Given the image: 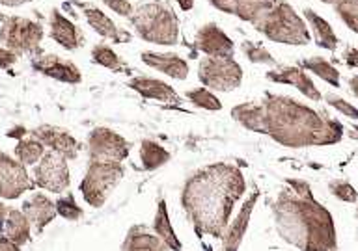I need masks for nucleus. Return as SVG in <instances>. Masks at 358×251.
I'll use <instances>...</instances> for the list:
<instances>
[{"label": "nucleus", "instance_id": "nucleus-1", "mask_svg": "<svg viewBox=\"0 0 358 251\" xmlns=\"http://www.w3.org/2000/svg\"><path fill=\"white\" fill-rule=\"evenodd\" d=\"M231 116L243 127L267 134L285 147L338 144L343 136L340 123L284 95H265L262 102H243Z\"/></svg>", "mask_w": 358, "mask_h": 251}, {"label": "nucleus", "instance_id": "nucleus-2", "mask_svg": "<svg viewBox=\"0 0 358 251\" xmlns=\"http://www.w3.org/2000/svg\"><path fill=\"white\" fill-rule=\"evenodd\" d=\"M245 188L239 167L218 162L200 169L185 183L181 205L198 234L220 236Z\"/></svg>", "mask_w": 358, "mask_h": 251}, {"label": "nucleus", "instance_id": "nucleus-3", "mask_svg": "<svg viewBox=\"0 0 358 251\" xmlns=\"http://www.w3.org/2000/svg\"><path fill=\"white\" fill-rule=\"evenodd\" d=\"M276 229L282 238L301 251H334L336 229L332 214L313 194L284 190L273 205Z\"/></svg>", "mask_w": 358, "mask_h": 251}, {"label": "nucleus", "instance_id": "nucleus-4", "mask_svg": "<svg viewBox=\"0 0 358 251\" xmlns=\"http://www.w3.org/2000/svg\"><path fill=\"white\" fill-rule=\"evenodd\" d=\"M144 41L155 45H176L179 41V21L168 2L151 0L138 6L129 17Z\"/></svg>", "mask_w": 358, "mask_h": 251}, {"label": "nucleus", "instance_id": "nucleus-5", "mask_svg": "<svg viewBox=\"0 0 358 251\" xmlns=\"http://www.w3.org/2000/svg\"><path fill=\"white\" fill-rule=\"evenodd\" d=\"M254 28L274 43L308 45L312 41L306 22L285 0H276L271 11Z\"/></svg>", "mask_w": 358, "mask_h": 251}, {"label": "nucleus", "instance_id": "nucleus-6", "mask_svg": "<svg viewBox=\"0 0 358 251\" xmlns=\"http://www.w3.org/2000/svg\"><path fill=\"white\" fill-rule=\"evenodd\" d=\"M123 167L122 162H101L90 160L88 172L80 183V192L84 201L90 206H103L108 195L114 192L116 184L122 181Z\"/></svg>", "mask_w": 358, "mask_h": 251}, {"label": "nucleus", "instance_id": "nucleus-7", "mask_svg": "<svg viewBox=\"0 0 358 251\" xmlns=\"http://www.w3.org/2000/svg\"><path fill=\"white\" fill-rule=\"evenodd\" d=\"M198 78L211 91H234L241 86L243 69L234 58L206 56L198 67Z\"/></svg>", "mask_w": 358, "mask_h": 251}, {"label": "nucleus", "instance_id": "nucleus-8", "mask_svg": "<svg viewBox=\"0 0 358 251\" xmlns=\"http://www.w3.org/2000/svg\"><path fill=\"white\" fill-rule=\"evenodd\" d=\"M43 26L24 17H6L0 26V41L11 52H38Z\"/></svg>", "mask_w": 358, "mask_h": 251}, {"label": "nucleus", "instance_id": "nucleus-9", "mask_svg": "<svg viewBox=\"0 0 358 251\" xmlns=\"http://www.w3.org/2000/svg\"><path fill=\"white\" fill-rule=\"evenodd\" d=\"M131 145L123 136L106 127H97L88 134L90 160L122 162L129 156Z\"/></svg>", "mask_w": 358, "mask_h": 251}, {"label": "nucleus", "instance_id": "nucleus-10", "mask_svg": "<svg viewBox=\"0 0 358 251\" xmlns=\"http://www.w3.org/2000/svg\"><path fill=\"white\" fill-rule=\"evenodd\" d=\"M69 181L71 178H69L67 158L55 151L45 153L34 169V183L52 194H62L64 190H67Z\"/></svg>", "mask_w": 358, "mask_h": 251}, {"label": "nucleus", "instance_id": "nucleus-11", "mask_svg": "<svg viewBox=\"0 0 358 251\" xmlns=\"http://www.w3.org/2000/svg\"><path fill=\"white\" fill-rule=\"evenodd\" d=\"M32 178L28 175L27 166H22L17 158H11L6 153H0V197L17 199L32 186Z\"/></svg>", "mask_w": 358, "mask_h": 251}, {"label": "nucleus", "instance_id": "nucleus-12", "mask_svg": "<svg viewBox=\"0 0 358 251\" xmlns=\"http://www.w3.org/2000/svg\"><path fill=\"white\" fill-rule=\"evenodd\" d=\"M196 49L203 52L206 56H215V58H234L235 45L228 38V33L215 22H207L196 32L194 38Z\"/></svg>", "mask_w": 358, "mask_h": 251}, {"label": "nucleus", "instance_id": "nucleus-13", "mask_svg": "<svg viewBox=\"0 0 358 251\" xmlns=\"http://www.w3.org/2000/svg\"><path fill=\"white\" fill-rule=\"evenodd\" d=\"M34 69L45 77L55 78L66 84H80L83 82V73L78 71V67L71 61L64 60L56 54H41L34 58Z\"/></svg>", "mask_w": 358, "mask_h": 251}, {"label": "nucleus", "instance_id": "nucleus-14", "mask_svg": "<svg viewBox=\"0 0 358 251\" xmlns=\"http://www.w3.org/2000/svg\"><path fill=\"white\" fill-rule=\"evenodd\" d=\"M30 134H32L36 139H39L45 147H49L50 151H55L58 155L66 156L67 160L77 158L80 144L73 138L71 134L66 132V130H62V128L58 127H52V125H41V127L34 128Z\"/></svg>", "mask_w": 358, "mask_h": 251}, {"label": "nucleus", "instance_id": "nucleus-15", "mask_svg": "<svg viewBox=\"0 0 358 251\" xmlns=\"http://www.w3.org/2000/svg\"><path fill=\"white\" fill-rule=\"evenodd\" d=\"M267 78L273 82L278 84H289L293 88H296L304 97L312 100L321 99V91L317 86L313 84V80L308 77L302 67H274L271 71H267Z\"/></svg>", "mask_w": 358, "mask_h": 251}, {"label": "nucleus", "instance_id": "nucleus-16", "mask_svg": "<svg viewBox=\"0 0 358 251\" xmlns=\"http://www.w3.org/2000/svg\"><path fill=\"white\" fill-rule=\"evenodd\" d=\"M50 38L55 43L64 47L66 50L80 49L84 43V38L80 30L75 26V22L69 21L60 10L50 11Z\"/></svg>", "mask_w": 358, "mask_h": 251}, {"label": "nucleus", "instance_id": "nucleus-17", "mask_svg": "<svg viewBox=\"0 0 358 251\" xmlns=\"http://www.w3.org/2000/svg\"><path fill=\"white\" fill-rule=\"evenodd\" d=\"M22 214L28 218V222L36 229V233H41L47 225L56 218V205L45 194H34L30 199L22 203Z\"/></svg>", "mask_w": 358, "mask_h": 251}, {"label": "nucleus", "instance_id": "nucleus-18", "mask_svg": "<svg viewBox=\"0 0 358 251\" xmlns=\"http://www.w3.org/2000/svg\"><path fill=\"white\" fill-rule=\"evenodd\" d=\"M257 190L254 194H250V197L245 201V205L241 206L239 214L235 216V220L231 222L229 227H226L222 234V244H224V251H237L239 250L241 242H243V236L246 233V227H248V222H250L252 211H254V206H256L257 201Z\"/></svg>", "mask_w": 358, "mask_h": 251}, {"label": "nucleus", "instance_id": "nucleus-19", "mask_svg": "<svg viewBox=\"0 0 358 251\" xmlns=\"http://www.w3.org/2000/svg\"><path fill=\"white\" fill-rule=\"evenodd\" d=\"M83 13L84 17H86V21H88L90 26L94 28L101 38L110 39L114 43H127V41H131V33L125 32L123 28L116 26V22L112 21L108 15H105L99 8L83 6Z\"/></svg>", "mask_w": 358, "mask_h": 251}, {"label": "nucleus", "instance_id": "nucleus-20", "mask_svg": "<svg viewBox=\"0 0 358 251\" xmlns=\"http://www.w3.org/2000/svg\"><path fill=\"white\" fill-rule=\"evenodd\" d=\"M142 61L151 69L162 73L176 80H185L189 77V63L178 54H159V52H142Z\"/></svg>", "mask_w": 358, "mask_h": 251}, {"label": "nucleus", "instance_id": "nucleus-21", "mask_svg": "<svg viewBox=\"0 0 358 251\" xmlns=\"http://www.w3.org/2000/svg\"><path fill=\"white\" fill-rule=\"evenodd\" d=\"M129 88L134 89L136 93H140L145 99H155L161 102H179V97L176 93V89L172 86H168L162 80L150 77H134L129 82Z\"/></svg>", "mask_w": 358, "mask_h": 251}, {"label": "nucleus", "instance_id": "nucleus-22", "mask_svg": "<svg viewBox=\"0 0 358 251\" xmlns=\"http://www.w3.org/2000/svg\"><path fill=\"white\" fill-rule=\"evenodd\" d=\"M122 251H172L157 234H151L142 227H133L123 240Z\"/></svg>", "mask_w": 358, "mask_h": 251}, {"label": "nucleus", "instance_id": "nucleus-23", "mask_svg": "<svg viewBox=\"0 0 358 251\" xmlns=\"http://www.w3.org/2000/svg\"><path fill=\"white\" fill-rule=\"evenodd\" d=\"M304 17H306V21L310 22V26H312L313 38H315V43L319 47H323L327 50H336L338 49V43H340V39L336 38L334 30L330 26L329 22L324 21L323 17L317 15L313 10H304Z\"/></svg>", "mask_w": 358, "mask_h": 251}, {"label": "nucleus", "instance_id": "nucleus-24", "mask_svg": "<svg viewBox=\"0 0 358 251\" xmlns=\"http://www.w3.org/2000/svg\"><path fill=\"white\" fill-rule=\"evenodd\" d=\"M2 231L19 248L30 240V222L22 214V211H17V208H8V216H6V223Z\"/></svg>", "mask_w": 358, "mask_h": 251}, {"label": "nucleus", "instance_id": "nucleus-25", "mask_svg": "<svg viewBox=\"0 0 358 251\" xmlns=\"http://www.w3.org/2000/svg\"><path fill=\"white\" fill-rule=\"evenodd\" d=\"M276 0H235V15L256 26L267 15Z\"/></svg>", "mask_w": 358, "mask_h": 251}, {"label": "nucleus", "instance_id": "nucleus-26", "mask_svg": "<svg viewBox=\"0 0 358 251\" xmlns=\"http://www.w3.org/2000/svg\"><path fill=\"white\" fill-rule=\"evenodd\" d=\"M153 231L159 238L164 242V244L170 248L172 251H181V242L176 236L172 229V223H170V218H168V208L164 201H159L157 205V214L155 220H153Z\"/></svg>", "mask_w": 358, "mask_h": 251}, {"label": "nucleus", "instance_id": "nucleus-27", "mask_svg": "<svg viewBox=\"0 0 358 251\" xmlns=\"http://www.w3.org/2000/svg\"><path fill=\"white\" fill-rule=\"evenodd\" d=\"M140 160H142V166H144L145 172H153V169L164 166L170 160V153L157 142L144 139L142 145H140Z\"/></svg>", "mask_w": 358, "mask_h": 251}, {"label": "nucleus", "instance_id": "nucleus-28", "mask_svg": "<svg viewBox=\"0 0 358 251\" xmlns=\"http://www.w3.org/2000/svg\"><path fill=\"white\" fill-rule=\"evenodd\" d=\"M302 69L312 71L313 75H317L319 78H323L324 82H329L334 88H340V71L336 69L329 60H324L321 56H313V58H306L302 61Z\"/></svg>", "mask_w": 358, "mask_h": 251}, {"label": "nucleus", "instance_id": "nucleus-29", "mask_svg": "<svg viewBox=\"0 0 358 251\" xmlns=\"http://www.w3.org/2000/svg\"><path fill=\"white\" fill-rule=\"evenodd\" d=\"M45 155V145L36 138L19 139V144L15 145V156L17 160L21 162L22 166H36L41 156Z\"/></svg>", "mask_w": 358, "mask_h": 251}, {"label": "nucleus", "instance_id": "nucleus-30", "mask_svg": "<svg viewBox=\"0 0 358 251\" xmlns=\"http://www.w3.org/2000/svg\"><path fill=\"white\" fill-rule=\"evenodd\" d=\"M92 60H94L97 66L106 67V69H110V71H123V69H125V63H123L122 58L105 43L95 45L94 49H92Z\"/></svg>", "mask_w": 358, "mask_h": 251}, {"label": "nucleus", "instance_id": "nucleus-31", "mask_svg": "<svg viewBox=\"0 0 358 251\" xmlns=\"http://www.w3.org/2000/svg\"><path fill=\"white\" fill-rule=\"evenodd\" d=\"M185 97H187L192 105L201 108V110H209V112L222 110V102L218 100V97H215V93H213L211 89H207V88L190 89V91L185 93Z\"/></svg>", "mask_w": 358, "mask_h": 251}, {"label": "nucleus", "instance_id": "nucleus-32", "mask_svg": "<svg viewBox=\"0 0 358 251\" xmlns=\"http://www.w3.org/2000/svg\"><path fill=\"white\" fill-rule=\"evenodd\" d=\"M334 10L341 21L345 22V26L358 33V0H340Z\"/></svg>", "mask_w": 358, "mask_h": 251}, {"label": "nucleus", "instance_id": "nucleus-33", "mask_svg": "<svg viewBox=\"0 0 358 251\" xmlns=\"http://www.w3.org/2000/svg\"><path fill=\"white\" fill-rule=\"evenodd\" d=\"M243 52L248 58V61L252 63H257V66H273L276 67V60L273 56L268 54L267 49H263L259 43H254V41H245L243 43Z\"/></svg>", "mask_w": 358, "mask_h": 251}, {"label": "nucleus", "instance_id": "nucleus-34", "mask_svg": "<svg viewBox=\"0 0 358 251\" xmlns=\"http://www.w3.org/2000/svg\"><path fill=\"white\" fill-rule=\"evenodd\" d=\"M55 205L56 212H58L62 218H66V220H78V218L83 216V208L75 203V197H73V195L60 197Z\"/></svg>", "mask_w": 358, "mask_h": 251}, {"label": "nucleus", "instance_id": "nucleus-35", "mask_svg": "<svg viewBox=\"0 0 358 251\" xmlns=\"http://www.w3.org/2000/svg\"><path fill=\"white\" fill-rule=\"evenodd\" d=\"M329 188L340 201H345V203H357L358 201V192L347 181H332Z\"/></svg>", "mask_w": 358, "mask_h": 251}, {"label": "nucleus", "instance_id": "nucleus-36", "mask_svg": "<svg viewBox=\"0 0 358 251\" xmlns=\"http://www.w3.org/2000/svg\"><path fill=\"white\" fill-rule=\"evenodd\" d=\"M327 102H329L332 108H336L338 112H341L343 116L351 117V119H358V110L352 105H349L347 100H343V97H338V95H329V97H327Z\"/></svg>", "mask_w": 358, "mask_h": 251}, {"label": "nucleus", "instance_id": "nucleus-37", "mask_svg": "<svg viewBox=\"0 0 358 251\" xmlns=\"http://www.w3.org/2000/svg\"><path fill=\"white\" fill-rule=\"evenodd\" d=\"M106 4V8H110L114 13H117V15L122 17H131L133 15V4L129 2V0H103Z\"/></svg>", "mask_w": 358, "mask_h": 251}, {"label": "nucleus", "instance_id": "nucleus-38", "mask_svg": "<svg viewBox=\"0 0 358 251\" xmlns=\"http://www.w3.org/2000/svg\"><path fill=\"white\" fill-rule=\"evenodd\" d=\"M209 2H211L213 8H217L218 11L235 15V0H209Z\"/></svg>", "mask_w": 358, "mask_h": 251}, {"label": "nucleus", "instance_id": "nucleus-39", "mask_svg": "<svg viewBox=\"0 0 358 251\" xmlns=\"http://www.w3.org/2000/svg\"><path fill=\"white\" fill-rule=\"evenodd\" d=\"M15 61H17L15 52H11V50L8 49H0V67H2V69H8V67L13 66Z\"/></svg>", "mask_w": 358, "mask_h": 251}, {"label": "nucleus", "instance_id": "nucleus-40", "mask_svg": "<svg viewBox=\"0 0 358 251\" xmlns=\"http://www.w3.org/2000/svg\"><path fill=\"white\" fill-rule=\"evenodd\" d=\"M343 61L347 63V67L358 69V49H347L345 56H343Z\"/></svg>", "mask_w": 358, "mask_h": 251}, {"label": "nucleus", "instance_id": "nucleus-41", "mask_svg": "<svg viewBox=\"0 0 358 251\" xmlns=\"http://www.w3.org/2000/svg\"><path fill=\"white\" fill-rule=\"evenodd\" d=\"M0 251H21V248L11 242L6 234H0Z\"/></svg>", "mask_w": 358, "mask_h": 251}, {"label": "nucleus", "instance_id": "nucleus-42", "mask_svg": "<svg viewBox=\"0 0 358 251\" xmlns=\"http://www.w3.org/2000/svg\"><path fill=\"white\" fill-rule=\"evenodd\" d=\"M6 216H8V206L0 201V231L4 229V223H6Z\"/></svg>", "mask_w": 358, "mask_h": 251}, {"label": "nucleus", "instance_id": "nucleus-43", "mask_svg": "<svg viewBox=\"0 0 358 251\" xmlns=\"http://www.w3.org/2000/svg\"><path fill=\"white\" fill-rule=\"evenodd\" d=\"M181 8V11H190L192 10V6H194V0H176Z\"/></svg>", "mask_w": 358, "mask_h": 251}, {"label": "nucleus", "instance_id": "nucleus-44", "mask_svg": "<svg viewBox=\"0 0 358 251\" xmlns=\"http://www.w3.org/2000/svg\"><path fill=\"white\" fill-rule=\"evenodd\" d=\"M27 2H30V0H0V4L2 6H21V4H27Z\"/></svg>", "mask_w": 358, "mask_h": 251}, {"label": "nucleus", "instance_id": "nucleus-45", "mask_svg": "<svg viewBox=\"0 0 358 251\" xmlns=\"http://www.w3.org/2000/svg\"><path fill=\"white\" fill-rule=\"evenodd\" d=\"M349 88H351V91L355 93V97L358 99V75H357V77H352L351 80H349Z\"/></svg>", "mask_w": 358, "mask_h": 251}, {"label": "nucleus", "instance_id": "nucleus-46", "mask_svg": "<svg viewBox=\"0 0 358 251\" xmlns=\"http://www.w3.org/2000/svg\"><path fill=\"white\" fill-rule=\"evenodd\" d=\"M321 2H324V4H330V6H336L340 0H321Z\"/></svg>", "mask_w": 358, "mask_h": 251}, {"label": "nucleus", "instance_id": "nucleus-47", "mask_svg": "<svg viewBox=\"0 0 358 251\" xmlns=\"http://www.w3.org/2000/svg\"><path fill=\"white\" fill-rule=\"evenodd\" d=\"M357 216H358V211H357Z\"/></svg>", "mask_w": 358, "mask_h": 251}]
</instances>
